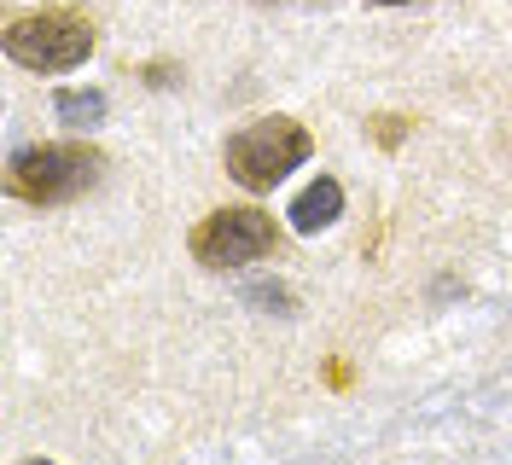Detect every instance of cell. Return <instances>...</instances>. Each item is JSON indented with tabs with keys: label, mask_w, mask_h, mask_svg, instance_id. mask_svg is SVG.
I'll return each instance as SVG.
<instances>
[{
	"label": "cell",
	"mask_w": 512,
	"mask_h": 465,
	"mask_svg": "<svg viewBox=\"0 0 512 465\" xmlns=\"http://www.w3.org/2000/svg\"><path fill=\"white\" fill-rule=\"evenodd\" d=\"M146 82L163 88V82H175V64H146Z\"/></svg>",
	"instance_id": "ba28073f"
},
{
	"label": "cell",
	"mask_w": 512,
	"mask_h": 465,
	"mask_svg": "<svg viewBox=\"0 0 512 465\" xmlns=\"http://www.w3.org/2000/svg\"><path fill=\"white\" fill-rule=\"evenodd\" d=\"M309 152H315V140H309V128L297 117H256V123H245L227 140V175L245 192H268V186L286 181Z\"/></svg>",
	"instance_id": "3957f363"
},
{
	"label": "cell",
	"mask_w": 512,
	"mask_h": 465,
	"mask_svg": "<svg viewBox=\"0 0 512 465\" xmlns=\"http://www.w3.org/2000/svg\"><path fill=\"white\" fill-rule=\"evenodd\" d=\"M373 6H414V0H373Z\"/></svg>",
	"instance_id": "9c48e42d"
},
{
	"label": "cell",
	"mask_w": 512,
	"mask_h": 465,
	"mask_svg": "<svg viewBox=\"0 0 512 465\" xmlns=\"http://www.w3.org/2000/svg\"><path fill=\"white\" fill-rule=\"evenodd\" d=\"M105 175V152L88 140H59V146H30L6 163V186L24 204H70Z\"/></svg>",
	"instance_id": "7a4b0ae2"
},
{
	"label": "cell",
	"mask_w": 512,
	"mask_h": 465,
	"mask_svg": "<svg viewBox=\"0 0 512 465\" xmlns=\"http://www.w3.org/2000/svg\"><path fill=\"white\" fill-rule=\"evenodd\" d=\"M274 250V216H262L251 204L239 210H210V216L192 227V256L204 268H251Z\"/></svg>",
	"instance_id": "277c9868"
},
{
	"label": "cell",
	"mask_w": 512,
	"mask_h": 465,
	"mask_svg": "<svg viewBox=\"0 0 512 465\" xmlns=\"http://www.w3.org/2000/svg\"><path fill=\"white\" fill-rule=\"evenodd\" d=\"M6 59L35 70V76H59V70H76L94 53V18L76 12V6H53V12H18L6 18Z\"/></svg>",
	"instance_id": "6da1fadb"
},
{
	"label": "cell",
	"mask_w": 512,
	"mask_h": 465,
	"mask_svg": "<svg viewBox=\"0 0 512 465\" xmlns=\"http://www.w3.org/2000/svg\"><path fill=\"white\" fill-rule=\"evenodd\" d=\"M59 123L70 128V134H88V128L105 123V93H59Z\"/></svg>",
	"instance_id": "8992f818"
},
{
	"label": "cell",
	"mask_w": 512,
	"mask_h": 465,
	"mask_svg": "<svg viewBox=\"0 0 512 465\" xmlns=\"http://www.w3.org/2000/svg\"><path fill=\"white\" fill-rule=\"evenodd\" d=\"M408 117H367V134H373V140H379L384 152H396V146H402V134H408Z\"/></svg>",
	"instance_id": "52a82bcc"
},
{
	"label": "cell",
	"mask_w": 512,
	"mask_h": 465,
	"mask_svg": "<svg viewBox=\"0 0 512 465\" xmlns=\"http://www.w3.org/2000/svg\"><path fill=\"white\" fill-rule=\"evenodd\" d=\"M344 216V186L332 181V175H320L309 192H297V204H291V227L297 233H320V227H332V221Z\"/></svg>",
	"instance_id": "5b68a950"
}]
</instances>
